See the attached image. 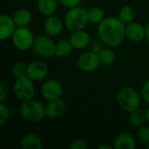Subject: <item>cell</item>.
<instances>
[{"label":"cell","instance_id":"obj_1","mask_svg":"<svg viewBox=\"0 0 149 149\" xmlns=\"http://www.w3.org/2000/svg\"><path fill=\"white\" fill-rule=\"evenodd\" d=\"M98 35L103 44L109 47H117L126 38V24L119 17H106L98 27Z\"/></svg>","mask_w":149,"mask_h":149},{"label":"cell","instance_id":"obj_2","mask_svg":"<svg viewBox=\"0 0 149 149\" xmlns=\"http://www.w3.org/2000/svg\"><path fill=\"white\" fill-rule=\"evenodd\" d=\"M64 22L65 27L72 32L84 30L88 22L87 10L79 5L71 8L65 13Z\"/></svg>","mask_w":149,"mask_h":149},{"label":"cell","instance_id":"obj_3","mask_svg":"<svg viewBox=\"0 0 149 149\" xmlns=\"http://www.w3.org/2000/svg\"><path fill=\"white\" fill-rule=\"evenodd\" d=\"M20 116L28 122H38L46 117L45 107L38 100H28L22 103L19 109Z\"/></svg>","mask_w":149,"mask_h":149},{"label":"cell","instance_id":"obj_4","mask_svg":"<svg viewBox=\"0 0 149 149\" xmlns=\"http://www.w3.org/2000/svg\"><path fill=\"white\" fill-rule=\"evenodd\" d=\"M117 102L124 111L130 113L140 107L141 98L134 89L131 87H124L117 93Z\"/></svg>","mask_w":149,"mask_h":149},{"label":"cell","instance_id":"obj_5","mask_svg":"<svg viewBox=\"0 0 149 149\" xmlns=\"http://www.w3.org/2000/svg\"><path fill=\"white\" fill-rule=\"evenodd\" d=\"M34 81L27 75L17 78L13 84V91L17 100L22 102L33 99L35 95Z\"/></svg>","mask_w":149,"mask_h":149},{"label":"cell","instance_id":"obj_6","mask_svg":"<svg viewBox=\"0 0 149 149\" xmlns=\"http://www.w3.org/2000/svg\"><path fill=\"white\" fill-rule=\"evenodd\" d=\"M35 38L33 33L27 26L17 27L13 35L11 36V41L13 45L19 51H27L32 48Z\"/></svg>","mask_w":149,"mask_h":149},{"label":"cell","instance_id":"obj_7","mask_svg":"<svg viewBox=\"0 0 149 149\" xmlns=\"http://www.w3.org/2000/svg\"><path fill=\"white\" fill-rule=\"evenodd\" d=\"M56 44L47 36H38L35 38L32 50L39 57L49 58L55 55Z\"/></svg>","mask_w":149,"mask_h":149},{"label":"cell","instance_id":"obj_8","mask_svg":"<svg viewBox=\"0 0 149 149\" xmlns=\"http://www.w3.org/2000/svg\"><path fill=\"white\" fill-rule=\"evenodd\" d=\"M78 65L80 70L86 72H95L100 65L98 53L94 52H86L82 53L78 59Z\"/></svg>","mask_w":149,"mask_h":149},{"label":"cell","instance_id":"obj_9","mask_svg":"<svg viewBox=\"0 0 149 149\" xmlns=\"http://www.w3.org/2000/svg\"><path fill=\"white\" fill-rule=\"evenodd\" d=\"M62 93V85L60 84V82L53 79L45 81L41 87V95L45 100L48 101L60 98Z\"/></svg>","mask_w":149,"mask_h":149},{"label":"cell","instance_id":"obj_10","mask_svg":"<svg viewBox=\"0 0 149 149\" xmlns=\"http://www.w3.org/2000/svg\"><path fill=\"white\" fill-rule=\"evenodd\" d=\"M49 72L48 66L42 61H32L27 65L26 75L33 81L38 82L44 80Z\"/></svg>","mask_w":149,"mask_h":149},{"label":"cell","instance_id":"obj_11","mask_svg":"<svg viewBox=\"0 0 149 149\" xmlns=\"http://www.w3.org/2000/svg\"><path fill=\"white\" fill-rule=\"evenodd\" d=\"M126 38L132 42H141L146 38L145 27L138 23L132 22L126 25Z\"/></svg>","mask_w":149,"mask_h":149},{"label":"cell","instance_id":"obj_12","mask_svg":"<svg viewBox=\"0 0 149 149\" xmlns=\"http://www.w3.org/2000/svg\"><path fill=\"white\" fill-rule=\"evenodd\" d=\"M17 27V26L16 25L13 17H10L6 14H1L0 15V40L3 41L9 38H11Z\"/></svg>","mask_w":149,"mask_h":149},{"label":"cell","instance_id":"obj_13","mask_svg":"<svg viewBox=\"0 0 149 149\" xmlns=\"http://www.w3.org/2000/svg\"><path fill=\"white\" fill-rule=\"evenodd\" d=\"M64 24L65 22H63L60 17L52 15L46 18L44 24V29L48 36L55 37L62 32Z\"/></svg>","mask_w":149,"mask_h":149},{"label":"cell","instance_id":"obj_14","mask_svg":"<svg viewBox=\"0 0 149 149\" xmlns=\"http://www.w3.org/2000/svg\"><path fill=\"white\" fill-rule=\"evenodd\" d=\"M66 108V103L65 101L58 98L57 100H50L48 104L45 106V111H46V117L50 119H56L60 117Z\"/></svg>","mask_w":149,"mask_h":149},{"label":"cell","instance_id":"obj_15","mask_svg":"<svg viewBox=\"0 0 149 149\" xmlns=\"http://www.w3.org/2000/svg\"><path fill=\"white\" fill-rule=\"evenodd\" d=\"M69 40L74 49L81 50L89 45L91 38L86 31L81 30L72 32Z\"/></svg>","mask_w":149,"mask_h":149},{"label":"cell","instance_id":"obj_16","mask_svg":"<svg viewBox=\"0 0 149 149\" xmlns=\"http://www.w3.org/2000/svg\"><path fill=\"white\" fill-rule=\"evenodd\" d=\"M113 148L115 149H134L136 148V141L131 134L120 133L114 139Z\"/></svg>","mask_w":149,"mask_h":149},{"label":"cell","instance_id":"obj_17","mask_svg":"<svg viewBox=\"0 0 149 149\" xmlns=\"http://www.w3.org/2000/svg\"><path fill=\"white\" fill-rule=\"evenodd\" d=\"M21 146L24 149H41L43 147L42 140L34 133H29L23 136Z\"/></svg>","mask_w":149,"mask_h":149},{"label":"cell","instance_id":"obj_18","mask_svg":"<svg viewBox=\"0 0 149 149\" xmlns=\"http://www.w3.org/2000/svg\"><path fill=\"white\" fill-rule=\"evenodd\" d=\"M58 0H38L37 7L38 11L44 16L53 15L58 9Z\"/></svg>","mask_w":149,"mask_h":149},{"label":"cell","instance_id":"obj_19","mask_svg":"<svg viewBox=\"0 0 149 149\" xmlns=\"http://www.w3.org/2000/svg\"><path fill=\"white\" fill-rule=\"evenodd\" d=\"M13 19L17 27L27 26L31 21V13L26 9H19L15 12Z\"/></svg>","mask_w":149,"mask_h":149},{"label":"cell","instance_id":"obj_20","mask_svg":"<svg viewBox=\"0 0 149 149\" xmlns=\"http://www.w3.org/2000/svg\"><path fill=\"white\" fill-rule=\"evenodd\" d=\"M72 45L70 40L61 39L57 42L55 47V56L58 58H65L68 57L72 52Z\"/></svg>","mask_w":149,"mask_h":149},{"label":"cell","instance_id":"obj_21","mask_svg":"<svg viewBox=\"0 0 149 149\" xmlns=\"http://www.w3.org/2000/svg\"><path fill=\"white\" fill-rule=\"evenodd\" d=\"M87 17L88 22L94 24H100L106 18V13L102 8L94 6L87 10Z\"/></svg>","mask_w":149,"mask_h":149},{"label":"cell","instance_id":"obj_22","mask_svg":"<svg viewBox=\"0 0 149 149\" xmlns=\"http://www.w3.org/2000/svg\"><path fill=\"white\" fill-rule=\"evenodd\" d=\"M98 55L100 58V65H102L106 67L112 66L116 60V56H115L114 52L109 48L101 49L98 52Z\"/></svg>","mask_w":149,"mask_h":149},{"label":"cell","instance_id":"obj_23","mask_svg":"<svg viewBox=\"0 0 149 149\" xmlns=\"http://www.w3.org/2000/svg\"><path fill=\"white\" fill-rule=\"evenodd\" d=\"M129 122L135 127H141L147 121L146 112L138 108L129 113Z\"/></svg>","mask_w":149,"mask_h":149},{"label":"cell","instance_id":"obj_24","mask_svg":"<svg viewBox=\"0 0 149 149\" xmlns=\"http://www.w3.org/2000/svg\"><path fill=\"white\" fill-rule=\"evenodd\" d=\"M118 17L126 25L130 24V23H132V22H134V9L131 6H129V5H125V6L121 7L120 11H119Z\"/></svg>","mask_w":149,"mask_h":149},{"label":"cell","instance_id":"obj_25","mask_svg":"<svg viewBox=\"0 0 149 149\" xmlns=\"http://www.w3.org/2000/svg\"><path fill=\"white\" fill-rule=\"evenodd\" d=\"M11 73L16 79L23 76H26L27 65L23 62H16L11 67Z\"/></svg>","mask_w":149,"mask_h":149},{"label":"cell","instance_id":"obj_26","mask_svg":"<svg viewBox=\"0 0 149 149\" xmlns=\"http://www.w3.org/2000/svg\"><path fill=\"white\" fill-rule=\"evenodd\" d=\"M10 115V109L4 102H0V126H3L8 121Z\"/></svg>","mask_w":149,"mask_h":149},{"label":"cell","instance_id":"obj_27","mask_svg":"<svg viewBox=\"0 0 149 149\" xmlns=\"http://www.w3.org/2000/svg\"><path fill=\"white\" fill-rule=\"evenodd\" d=\"M138 139L143 144H149V127L148 126H141L137 133Z\"/></svg>","mask_w":149,"mask_h":149},{"label":"cell","instance_id":"obj_28","mask_svg":"<svg viewBox=\"0 0 149 149\" xmlns=\"http://www.w3.org/2000/svg\"><path fill=\"white\" fill-rule=\"evenodd\" d=\"M69 148L71 149H86L88 148V145L84 139L78 138L72 141Z\"/></svg>","mask_w":149,"mask_h":149},{"label":"cell","instance_id":"obj_29","mask_svg":"<svg viewBox=\"0 0 149 149\" xmlns=\"http://www.w3.org/2000/svg\"><path fill=\"white\" fill-rule=\"evenodd\" d=\"M58 3L67 9H71L79 6L82 0H58Z\"/></svg>","mask_w":149,"mask_h":149},{"label":"cell","instance_id":"obj_30","mask_svg":"<svg viewBox=\"0 0 149 149\" xmlns=\"http://www.w3.org/2000/svg\"><path fill=\"white\" fill-rule=\"evenodd\" d=\"M141 94H142V98L145 100L146 103H148L149 105V79H148L141 89Z\"/></svg>","mask_w":149,"mask_h":149},{"label":"cell","instance_id":"obj_31","mask_svg":"<svg viewBox=\"0 0 149 149\" xmlns=\"http://www.w3.org/2000/svg\"><path fill=\"white\" fill-rule=\"evenodd\" d=\"M8 97V88L3 84H0V102H4Z\"/></svg>","mask_w":149,"mask_h":149},{"label":"cell","instance_id":"obj_32","mask_svg":"<svg viewBox=\"0 0 149 149\" xmlns=\"http://www.w3.org/2000/svg\"><path fill=\"white\" fill-rule=\"evenodd\" d=\"M145 31H146V39L149 43V22L145 26Z\"/></svg>","mask_w":149,"mask_h":149},{"label":"cell","instance_id":"obj_33","mask_svg":"<svg viewBox=\"0 0 149 149\" xmlns=\"http://www.w3.org/2000/svg\"><path fill=\"white\" fill-rule=\"evenodd\" d=\"M100 149H104V148H107V149H112L113 147L112 146H109V145H102V146H100L99 147Z\"/></svg>","mask_w":149,"mask_h":149},{"label":"cell","instance_id":"obj_34","mask_svg":"<svg viewBox=\"0 0 149 149\" xmlns=\"http://www.w3.org/2000/svg\"><path fill=\"white\" fill-rule=\"evenodd\" d=\"M146 112V117H147V121L149 122V107H148V109L145 111Z\"/></svg>","mask_w":149,"mask_h":149},{"label":"cell","instance_id":"obj_35","mask_svg":"<svg viewBox=\"0 0 149 149\" xmlns=\"http://www.w3.org/2000/svg\"><path fill=\"white\" fill-rule=\"evenodd\" d=\"M147 148L149 149V144H148V145H147Z\"/></svg>","mask_w":149,"mask_h":149},{"label":"cell","instance_id":"obj_36","mask_svg":"<svg viewBox=\"0 0 149 149\" xmlns=\"http://www.w3.org/2000/svg\"><path fill=\"white\" fill-rule=\"evenodd\" d=\"M148 55H149V49H148Z\"/></svg>","mask_w":149,"mask_h":149}]
</instances>
